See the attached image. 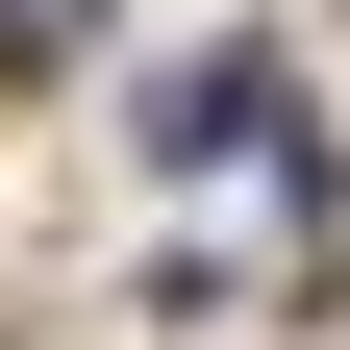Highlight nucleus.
Segmentation results:
<instances>
[{
	"label": "nucleus",
	"instance_id": "obj_1",
	"mask_svg": "<svg viewBox=\"0 0 350 350\" xmlns=\"http://www.w3.org/2000/svg\"><path fill=\"white\" fill-rule=\"evenodd\" d=\"M250 125H275V51H200V75L150 100V150H250Z\"/></svg>",
	"mask_w": 350,
	"mask_h": 350
}]
</instances>
